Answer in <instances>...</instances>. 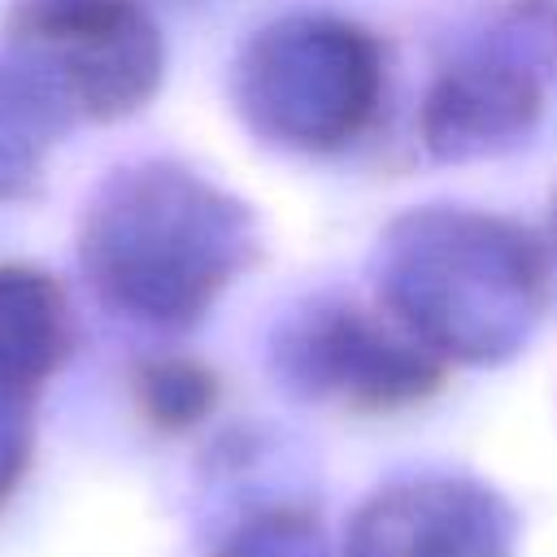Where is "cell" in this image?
I'll return each instance as SVG.
<instances>
[{
	"label": "cell",
	"mask_w": 557,
	"mask_h": 557,
	"mask_svg": "<svg viewBox=\"0 0 557 557\" xmlns=\"http://www.w3.org/2000/svg\"><path fill=\"white\" fill-rule=\"evenodd\" d=\"M61 352V300L39 274H0V396L39 379Z\"/></svg>",
	"instance_id": "3957f363"
},
{
	"label": "cell",
	"mask_w": 557,
	"mask_h": 557,
	"mask_svg": "<svg viewBox=\"0 0 557 557\" xmlns=\"http://www.w3.org/2000/svg\"><path fill=\"white\" fill-rule=\"evenodd\" d=\"M26 30L61 57V74L96 109H126L152 78V39L122 0H39Z\"/></svg>",
	"instance_id": "7a4b0ae2"
},
{
	"label": "cell",
	"mask_w": 557,
	"mask_h": 557,
	"mask_svg": "<svg viewBox=\"0 0 557 557\" xmlns=\"http://www.w3.org/2000/svg\"><path fill=\"white\" fill-rule=\"evenodd\" d=\"M348 557H509V518L474 487L413 483L361 509Z\"/></svg>",
	"instance_id": "6da1fadb"
},
{
	"label": "cell",
	"mask_w": 557,
	"mask_h": 557,
	"mask_svg": "<svg viewBox=\"0 0 557 557\" xmlns=\"http://www.w3.org/2000/svg\"><path fill=\"white\" fill-rule=\"evenodd\" d=\"M209 396H213L209 379L200 370H191V366H165V370H157L148 379V409L170 426L191 422L209 405Z\"/></svg>",
	"instance_id": "277c9868"
},
{
	"label": "cell",
	"mask_w": 557,
	"mask_h": 557,
	"mask_svg": "<svg viewBox=\"0 0 557 557\" xmlns=\"http://www.w3.org/2000/svg\"><path fill=\"white\" fill-rule=\"evenodd\" d=\"M222 557H322V544H318V531L292 518H270L248 535H239V544L226 548Z\"/></svg>",
	"instance_id": "5b68a950"
}]
</instances>
